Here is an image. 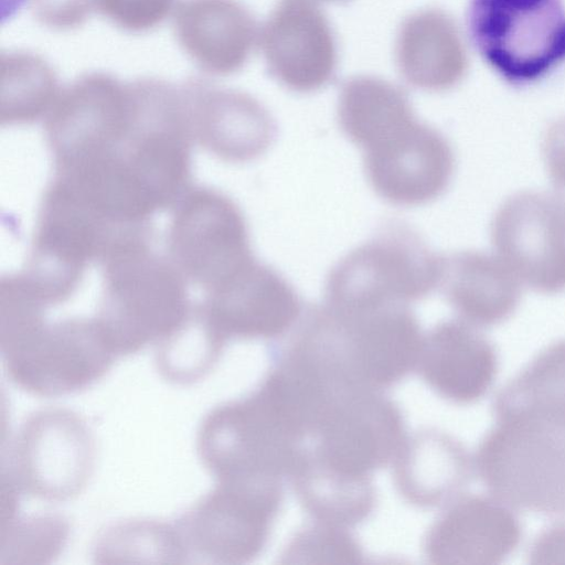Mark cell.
Wrapping results in <instances>:
<instances>
[{
    "instance_id": "obj_1",
    "label": "cell",
    "mask_w": 565,
    "mask_h": 565,
    "mask_svg": "<svg viewBox=\"0 0 565 565\" xmlns=\"http://www.w3.org/2000/svg\"><path fill=\"white\" fill-rule=\"evenodd\" d=\"M292 337L342 385L381 392L416 370L423 335L406 305L347 311L310 306Z\"/></svg>"
},
{
    "instance_id": "obj_2",
    "label": "cell",
    "mask_w": 565,
    "mask_h": 565,
    "mask_svg": "<svg viewBox=\"0 0 565 565\" xmlns=\"http://www.w3.org/2000/svg\"><path fill=\"white\" fill-rule=\"evenodd\" d=\"M150 231L117 239L104 254V292L97 317L115 355L159 343L178 329L192 307L183 276L150 249Z\"/></svg>"
},
{
    "instance_id": "obj_3",
    "label": "cell",
    "mask_w": 565,
    "mask_h": 565,
    "mask_svg": "<svg viewBox=\"0 0 565 565\" xmlns=\"http://www.w3.org/2000/svg\"><path fill=\"white\" fill-rule=\"evenodd\" d=\"M443 262L412 227L393 221L331 269L327 305L347 311L407 305L439 286Z\"/></svg>"
},
{
    "instance_id": "obj_4",
    "label": "cell",
    "mask_w": 565,
    "mask_h": 565,
    "mask_svg": "<svg viewBox=\"0 0 565 565\" xmlns=\"http://www.w3.org/2000/svg\"><path fill=\"white\" fill-rule=\"evenodd\" d=\"M268 399L250 395L213 409L203 420L198 451L204 467L220 481L289 477L306 450Z\"/></svg>"
},
{
    "instance_id": "obj_5",
    "label": "cell",
    "mask_w": 565,
    "mask_h": 565,
    "mask_svg": "<svg viewBox=\"0 0 565 565\" xmlns=\"http://www.w3.org/2000/svg\"><path fill=\"white\" fill-rule=\"evenodd\" d=\"M468 30L487 64L514 85L537 82L565 62L562 0H470Z\"/></svg>"
},
{
    "instance_id": "obj_6",
    "label": "cell",
    "mask_w": 565,
    "mask_h": 565,
    "mask_svg": "<svg viewBox=\"0 0 565 565\" xmlns=\"http://www.w3.org/2000/svg\"><path fill=\"white\" fill-rule=\"evenodd\" d=\"M282 494L278 479L217 482L175 524L185 555L223 564L252 561L266 545Z\"/></svg>"
},
{
    "instance_id": "obj_7",
    "label": "cell",
    "mask_w": 565,
    "mask_h": 565,
    "mask_svg": "<svg viewBox=\"0 0 565 565\" xmlns=\"http://www.w3.org/2000/svg\"><path fill=\"white\" fill-rule=\"evenodd\" d=\"M1 350L10 380L41 396L64 395L90 385L116 356L95 319L43 321L1 343Z\"/></svg>"
},
{
    "instance_id": "obj_8",
    "label": "cell",
    "mask_w": 565,
    "mask_h": 565,
    "mask_svg": "<svg viewBox=\"0 0 565 565\" xmlns=\"http://www.w3.org/2000/svg\"><path fill=\"white\" fill-rule=\"evenodd\" d=\"M171 262L205 289L220 287L254 260L248 230L238 206L212 189L185 191L169 228Z\"/></svg>"
},
{
    "instance_id": "obj_9",
    "label": "cell",
    "mask_w": 565,
    "mask_h": 565,
    "mask_svg": "<svg viewBox=\"0 0 565 565\" xmlns=\"http://www.w3.org/2000/svg\"><path fill=\"white\" fill-rule=\"evenodd\" d=\"M491 241L520 284L542 294L565 290V215L553 195L509 198L493 217Z\"/></svg>"
},
{
    "instance_id": "obj_10",
    "label": "cell",
    "mask_w": 565,
    "mask_h": 565,
    "mask_svg": "<svg viewBox=\"0 0 565 565\" xmlns=\"http://www.w3.org/2000/svg\"><path fill=\"white\" fill-rule=\"evenodd\" d=\"M310 454L340 472L371 477L393 462L406 439L399 408L380 392L356 391L338 399L312 436Z\"/></svg>"
},
{
    "instance_id": "obj_11",
    "label": "cell",
    "mask_w": 565,
    "mask_h": 565,
    "mask_svg": "<svg viewBox=\"0 0 565 565\" xmlns=\"http://www.w3.org/2000/svg\"><path fill=\"white\" fill-rule=\"evenodd\" d=\"M93 460V439L85 423L61 409L31 416L14 447L19 486L49 500H65L81 492L90 476Z\"/></svg>"
},
{
    "instance_id": "obj_12",
    "label": "cell",
    "mask_w": 565,
    "mask_h": 565,
    "mask_svg": "<svg viewBox=\"0 0 565 565\" xmlns=\"http://www.w3.org/2000/svg\"><path fill=\"white\" fill-rule=\"evenodd\" d=\"M366 178L385 201L399 206L426 204L448 188L455 168L449 142L417 120L366 147Z\"/></svg>"
},
{
    "instance_id": "obj_13",
    "label": "cell",
    "mask_w": 565,
    "mask_h": 565,
    "mask_svg": "<svg viewBox=\"0 0 565 565\" xmlns=\"http://www.w3.org/2000/svg\"><path fill=\"white\" fill-rule=\"evenodd\" d=\"M128 85L93 72L74 79L60 94L45 117V131L54 163L83 158L119 138L130 124Z\"/></svg>"
},
{
    "instance_id": "obj_14",
    "label": "cell",
    "mask_w": 565,
    "mask_h": 565,
    "mask_svg": "<svg viewBox=\"0 0 565 565\" xmlns=\"http://www.w3.org/2000/svg\"><path fill=\"white\" fill-rule=\"evenodd\" d=\"M217 333L228 339H277L302 313L294 287L275 269L254 259L200 305Z\"/></svg>"
},
{
    "instance_id": "obj_15",
    "label": "cell",
    "mask_w": 565,
    "mask_h": 565,
    "mask_svg": "<svg viewBox=\"0 0 565 565\" xmlns=\"http://www.w3.org/2000/svg\"><path fill=\"white\" fill-rule=\"evenodd\" d=\"M269 73L297 93L326 86L337 67L334 35L324 13L311 0H282L259 33Z\"/></svg>"
},
{
    "instance_id": "obj_16",
    "label": "cell",
    "mask_w": 565,
    "mask_h": 565,
    "mask_svg": "<svg viewBox=\"0 0 565 565\" xmlns=\"http://www.w3.org/2000/svg\"><path fill=\"white\" fill-rule=\"evenodd\" d=\"M193 136L210 152L228 162H246L262 156L275 138V124L267 109L250 95L186 84Z\"/></svg>"
},
{
    "instance_id": "obj_17",
    "label": "cell",
    "mask_w": 565,
    "mask_h": 565,
    "mask_svg": "<svg viewBox=\"0 0 565 565\" xmlns=\"http://www.w3.org/2000/svg\"><path fill=\"white\" fill-rule=\"evenodd\" d=\"M172 17L178 44L209 75L239 71L259 35L253 15L237 0H180Z\"/></svg>"
},
{
    "instance_id": "obj_18",
    "label": "cell",
    "mask_w": 565,
    "mask_h": 565,
    "mask_svg": "<svg viewBox=\"0 0 565 565\" xmlns=\"http://www.w3.org/2000/svg\"><path fill=\"white\" fill-rule=\"evenodd\" d=\"M439 286L467 321L489 324L508 317L520 299V281L498 256L460 252L443 262Z\"/></svg>"
},
{
    "instance_id": "obj_19",
    "label": "cell",
    "mask_w": 565,
    "mask_h": 565,
    "mask_svg": "<svg viewBox=\"0 0 565 565\" xmlns=\"http://www.w3.org/2000/svg\"><path fill=\"white\" fill-rule=\"evenodd\" d=\"M395 60L403 78L426 90L450 85L459 68V52L449 22L434 10H423L402 23Z\"/></svg>"
},
{
    "instance_id": "obj_20",
    "label": "cell",
    "mask_w": 565,
    "mask_h": 565,
    "mask_svg": "<svg viewBox=\"0 0 565 565\" xmlns=\"http://www.w3.org/2000/svg\"><path fill=\"white\" fill-rule=\"evenodd\" d=\"M290 480L300 503L317 521L352 526L366 519L375 505L371 477L332 469L316 459L308 448Z\"/></svg>"
},
{
    "instance_id": "obj_21",
    "label": "cell",
    "mask_w": 565,
    "mask_h": 565,
    "mask_svg": "<svg viewBox=\"0 0 565 565\" xmlns=\"http://www.w3.org/2000/svg\"><path fill=\"white\" fill-rule=\"evenodd\" d=\"M393 465L399 494L420 508L440 503L456 487L460 472L457 447L446 436L431 430L406 437Z\"/></svg>"
},
{
    "instance_id": "obj_22",
    "label": "cell",
    "mask_w": 565,
    "mask_h": 565,
    "mask_svg": "<svg viewBox=\"0 0 565 565\" xmlns=\"http://www.w3.org/2000/svg\"><path fill=\"white\" fill-rule=\"evenodd\" d=\"M484 345L466 324L446 321L423 338L416 365L420 377L438 394L466 401L478 385V358Z\"/></svg>"
},
{
    "instance_id": "obj_23",
    "label": "cell",
    "mask_w": 565,
    "mask_h": 565,
    "mask_svg": "<svg viewBox=\"0 0 565 565\" xmlns=\"http://www.w3.org/2000/svg\"><path fill=\"white\" fill-rule=\"evenodd\" d=\"M338 119L344 135L365 149L416 117L399 87L379 77L358 76L341 89Z\"/></svg>"
},
{
    "instance_id": "obj_24",
    "label": "cell",
    "mask_w": 565,
    "mask_h": 565,
    "mask_svg": "<svg viewBox=\"0 0 565 565\" xmlns=\"http://www.w3.org/2000/svg\"><path fill=\"white\" fill-rule=\"evenodd\" d=\"M0 65L1 124H30L46 117L61 90L52 66L25 50L2 52Z\"/></svg>"
},
{
    "instance_id": "obj_25",
    "label": "cell",
    "mask_w": 565,
    "mask_h": 565,
    "mask_svg": "<svg viewBox=\"0 0 565 565\" xmlns=\"http://www.w3.org/2000/svg\"><path fill=\"white\" fill-rule=\"evenodd\" d=\"M225 342L196 306L178 329L157 343V367L171 382L193 383L213 369Z\"/></svg>"
},
{
    "instance_id": "obj_26",
    "label": "cell",
    "mask_w": 565,
    "mask_h": 565,
    "mask_svg": "<svg viewBox=\"0 0 565 565\" xmlns=\"http://www.w3.org/2000/svg\"><path fill=\"white\" fill-rule=\"evenodd\" d=\"M362 551L347 527L315 520L299 530L282 554L288 564H356Z\"/></svg>"
},
{
    "instance_id": "obj_27",
    "label": "cell",
    "mask_w": 565,
    "mask_h": 565,
    "mask_svg": "<svg viewBox=\"0 0 565 565\" xmlns=\"http://www.w3.org/2000/svg\"><path fill=\"white\" fill-rule=\"evenodd\" d=\"M178 2V0H94V9L117 28L140 33L158 26L172 15Z\"/></svg>"
},
{
    "instance_id": "obj_28",
    "label": "cell",
    "mask_w": 565,
    "mask_h": 565,
    "mask_svg": "<svg viewBox=\"0 0 565 565\" xmlns=\"http://www.w3.org/2000/svg\"><path fill=\"white\" fill-rule=\"evenodd\" d=\"M36 19L55 30H72L81 26L90 17L94 0H33Z\"/></svg>"
},
{
    "instance_id": "obj_29",
    "label": "cell",
    "mask_w": 565,
    "mask_h": 565,
    "mask_svg": "<svg viewBox=\"0 0 565 565\" xmlns=\"http://www.w3.org/2000/svg\"><path fill=\"white\" fill-rule=\"evenodd\" d=\"M543 157L554 185V199L565 215V122L554 127L543 142Z\"/></svg>"
},
{
    "instance_id": "obj_30",
    "label": "cell",
    "mask_w": 565,
    "mask_h": 565,
    "mask_svg": "<svg viewBox=\"0 0 565 565\" xmlns=\"http://www.w3.org/2000/svg\"><path fill=\"white\" fill-rule=\"evenodd\" d=\"M25 2V0H2V20L11 18Z\"/></svg>"
},
{
    "instance_id": "obj_31",
    "label": "cell",
    "mask_w": 565,
    "mask_h": 565,
    "mask_svg": "<svg viewBox=\"0 0 565 565\" xmlns=\"http://www.w3.org/2000/svg\"><path fill=\"white\" fill-rule=\"evenodd\" d=\"M324 1H337V0H324Z\"/></svg>"
}]
</instances>
